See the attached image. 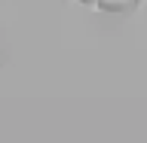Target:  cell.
Wrapping results in <instances>:
<instances>
[{"label": "cell", "instance_id": "cell-2", "mask_svg": "<svg viewBox=\"0 0 147 143\" xmlns=\"http://www.w3.org/2000/svg\"><path fill=\"white\" fill-rule=\"evenodd\" d=\"M80 3H95V0H80Z\"/></svg>", "mask_w": 147, "mask_h": 143}, {"label": "cell", "instance_id": "cell-1", "mask_svg": "<svg viewBox=\"0 0 147 143\" xmlns=\"http://www.w3.org/2000/svg\"><path fill=\"white\" fill-rule=\"evenodd\" d=\"M95 6L101 12H110V15H129L141 6V0H95Z\"/></svg>", "mask_w": 147, "mask_h": 143}]
</instances>
